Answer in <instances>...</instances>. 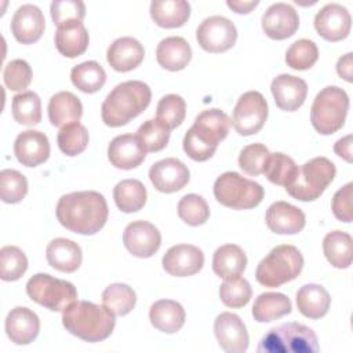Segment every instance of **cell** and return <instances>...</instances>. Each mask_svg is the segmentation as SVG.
Masks as SVG:
<instances>
[{
    "label": "cell",
    "instance_id": "6da1fadb",
    "mask_svg": "<svg viewBox=\"0 0 353 353\" xmlns=\"http://www.w3.org/2000/svg\"><path fill=\"white\" fill-rule=\"evenodd\" d=\"M59 223L79 234H95L108 221V203L95 190H81L63 194L57 204Z\"/></svg>",
    "mask_w": 353,
    "mask_h": 353
},
{
    "label": "cell",
    "instance_id": "7a4b0ae2",
    "mask_svg": "<svg viewBox=\"0 0 353 353\" xmlns=\"http://www.w3.org/2000/svg\"><path fill=\"white\" fill-rule=\"evenodd\" d=\"M230 119L221 109L203 110L183 137V150L194 161H207L228 137Z\"/></svg>",
    "mask_w": 353,
    "mask_h": 353
},
{
    "label": "cell",
    "instance_id": "3957f363",
    "mask_svg": "<svg viewBox=\"0 0 353 353\" xmlns=\"http://www.w3.org/2000/svg\"><path fill=\"white\" fill-rule=\"evenodd\" d=\"M150 99L152 91L146 83L141 80L123 81L102 102V120L109 127L125 125L149 106Z\"/></svg>",
    "mask_w": 353,
    "mask_h": 353
},
{
    "label": "cell",
    "instance_id": "277c9868",
    "mask_svg": "<svg viewBox=\"0 0 353 353\" xmlns=\"http://www.w3.org/2000/svg\"><path fill=\"white\" fill-rule=\"evenodd\" d=\"M62 324L72 335L85 342H101L110 336L116 320L105 305L76 301L62 313Z\"/></svg>",
    "mask_w": 353,
    "mask_h": 353
},
{
    "label": "cell",
    "instance_id": "5b68a950",
    "mask_svg": "<svg viewBox=\"0 0 353 353\" xmlns=\"http://www.w3.org/2000/svg\"><path fill=\"white\" fill-rule=\"evenodd\" d=\"M303 268L301 251L291 244L274 247L256 266L255 279L259 284L276 288L296 279Z\"/></svg>",
    "mask_w": 353,
    "mask_h": 353
},
{
    "label": "cell",
    "instance_id": "8992f818",
    "mask_svg": "<svg viewBox=\"0 0 353 353\" xmlns=\"http://www.w3.org/2000/svg\"><path fill=\"white\" fill-rule=\"evenodd\" d=\"M317 335L301 323H284L273 327L261 339L259 353H316L319 352Z\"/></svg>",
    "mask_w": 353,
    "mask_h": 353
},
{
    "label": "cell",
    "instance_id": "52a82bcc",
    "mask_svg": "<svg viewBox=\"0 0 353 353\" xmlns=\"http://www.w3.org/2000/svg\"><path fill=\"white\" fill-rule=\"evenodd\" d=\"M347 110L349 97L346 91L336 85H328L316 95L312 103V125L317 132L331 135L342 128Z\"/></svg>",
    "mask_w": 353,
    "mask_h": 353
},
{
    "label": "cell",
    "instance_id": "ba28073f",
    "mask_svg": "<svg viewBox=\"0 0 353 353\" xmlns=\"http://www.w3.org/2000/svg\"><path fill=\"white\" fill-rule=\"evenodd\" d=\"M335 174L336 168L331 160L323 156L313 157L298 170V175L285 190L299 201H313L324 193Z\"/></svg>",
    "mask_w": 353,
    "mask_h": 353
},
{
    "label": "cell",
    "instance_id": "9c48e42d",
    "mask_svg": "<svg viewBox=\"0 0 353 353\" xmlns=\"http://www.w3.org/2000/svg\"><path fill=\"white\" fill-rule=\"evenodd\" d=\"M263 188L239 172L228 171L214 182V196L218 203L232 210H250L256 207L263 199Z\"/></svg>",
    "mask_w": 353,
    "mask_h": 353
},
{
    "label": "cell",
    "instance_id": "30bf717a",
    "mask_svg": "<svg viewBox=\"0 0 353 353\" xmlns=\"http://www.w3.org/2000/svg\"><path fill=\"white\" fill-rule=\"evenodd\" d=\"M26 292L32 301L52 312H63L77 299V290L70 281L48 273L32 276L26 283Z\"/></svg>",
    "mask_w": 353,
    "mask_h": 353
},
{
    "label": "cell",
    "instance_id": "8fae6325",
    "mask_svg": "<svg viewBox=\"0 0 353 353\" xmlns=\"http://www.w3.org/2000/svg\"><path fill=\"white\" fill-rule=\"evenodd\" d=\"M268 110V102L259 91H247L234 106L232 124L240 135H254L263 127Z\"/></svg>",
    "mask_w": 353,
    "mask_h": 353
},
{
    "label": "cell",
    "instance_id": "7c38bea8",
    "mask_svg": "<svg viewBox=\"0 0 353 353\" xmlns=\"http://www.w3.org/2000/svg\"><path fill=\"white\" fill-rule=\"evenodd\" d=\"M196 39L199 46L207 52H225L236 44L237 29L230 19L212 15L199 25Z\"/></svg>",
    "mask_w": 353,
    "mask_h": 353
},
{
    "label": "cell",
    "instance_id": "4fadbf2b",
    "mask_svg": "<svg viewBox=\"0 0 353 353\" xmlns=\"http://www.w3.org/2000/svg\"><path fill=\"white\" fill-rule=\"evenodd\" d=\"M123 243L134 256L150 258L161 245V234L153 223L148 221H134L125 226Z\"/></svg>",
    "mask_w": 353,
    "mask_h": 353
},
{
    "label": "cell",
    "instance_id": "5bb4252c",
    "mask_svg": "<svg viewBox=\"0 0 353 353\" xmlns=\"http://www.w3.org/2000/svg\"><path fill=\"white\" fill-rule=\"evenodd\" d=\"M352 17L349 11L338 4H325L314 17L316 32L327 41H341L350 33Z\"/></svg>",
    "mask_w": 353,
    "mask_h": 353
},
{
    "label": "cell",
    "instance_id": "9a60e30c",
    "mask_svg": "<svg viewBox=\"0 0 353 353\" xmlns=\"http://www.w3.org/2000/svg\"><path fill=\"white\" fill-rule=\"evenodd\" d=\"M214 332L219 346L228 353H244L248 349V332L243 320L230 312H223L214 321Z\"/></svg>",
    "mask_w": 353,
    "mask_h": 353
},
{
    "label": "cell",
    "instance_id": "2e32d148",
    "mask_svg": "<svg viewBox=\"0 0 353 353\" xmlns=\"http://www.w3.org/2000/svg\"><path fill=\"white\" fill-rule=\"evenodd\" d=\"M189 168L175 157L156 161L149 168L150 182L159 192L163 193H174L181 190L189 182Z\"/></svg>",
    "mask_w": 353,
    "mask_h": 353
},
{
    "label": "cell",
    "instance_id": "e0dca14e",
    "mask_svg": "<svg viewBox=\"0 0 353 353\" xmlns=\"http://www.w3.org/2000/svg\"><path fill=\"white\" fill-rule=\"evenodd\" d=\"M204 265L203 251L192 244H176L163 256L164 270L176 277H188L199 273Z\"/></svg>",
    "mask_w": 353,
    "mask_h": 353
},
{
    "label": "cell",
    "instance_id": "ac0fdd59",
    "mask_svg": "<svg viewBox=\"0 0 353 353\" xmlns=\"http://www.w3.org/2000/svg\"><path fill=\"white\" fill-rule=\"evenodd\" d=\"M298 12L287 3H274L262 15V29L273 40L291 37L298 30Z\"/></svg>",
    "mask_w": 353,
    "mask_h": 353
},
{
    "label": "cell",
    "instance_id": "d6986e66",
    "mask_svg": "<svg viewBox=\"0 0 353 353\" xmlns=\"http://www.w3.org/2000/svg\"><path fill=\"white\" fill-rule=\"evenodd\" d=\"M14 154L22 165L37 167L50 157V141L41 131H22L15 138Z\"/></svg>",
    "mask_w": 353,
    "mask_h": 353
},
{
    "label": "cell",
    "instance_id": "ffe728a7",
    "mask_svg": "<svg viewBox=\"0 0 353 353\" xmlns=\"http://www.w3.org/2000/svg\"><path fill=\"white\" fill-rule=\"evenodd\" d=\"M46 19L41 10L34 4H22L11 19V32L18 43L33 44L44 33Z\"/></svg>",
    "mask_w": 353,
    "mask_h": 353
},
{
    "label": "cell",
    "instance_id": "44dd1931",
    "mask_svg": "<svg viewBox=\"0 0 353 353\" xmlns=\"http://www.w3.org/2000/svg\"><path fill=\"white\" fill-rule=\"evenodd\" d=\"M146 149L137 135L123 134L114 137L108 146V159L116 168L132 170L143 163Z\"/></svg>",
    "mask_w": 353,
    "mask_h": 353
},
{
    "label": "cell",
    "instance_id": "7402d4cb",
    "mask_svg": "<svg viewBox=\"0 0 353 353\" xmlns=\"http://www.w3.org/2000/svg\"><path fill=\"white\" fill-rule=\"evenodd\" d=\"M277 108L285 112L298 110L307 95V84L301 77L281 73L276 76L270 85Z\"/></svg>",
    "mask_w": 353,
    "mask_h": 353
},
{
    "label": "cell",
    "instance_id": "603a6c76",
    "mask_svg": "<svg viewBox=\"0 0 353 353\" xmlns=\"http://www.w3.org/2000/svg\"><path fill=\"white\" fill-rule=\"evenodd\" d=\"M265 221L266 226L277 234H295L306 225L303 211L287 201L273 203L266 210Z\"/></svg>",
    "mask_w": 353,
    "mask_h": 353
},
{
    "label": "cell",
    "instance_id": "cb8c5ba5",
    "mask_svg": "<svg viewBox=\"0 0 353 353\" xmlns=\"http://www.w3.org/2000/svg\"><path fill=\"white\" fill-rule=\"evenodd\" d=\"M40 331L39 316L25 306H17L10 310L6 319V332L15 345H29Z\"/></svg>",
    "mask_w": 353,
    "mask_h": 353
},
{
    "label": "cell",
    "instance_id": "d4e9b609",
    "mask_svg": "<svg viewBox=\"0 0 353 353\" xmlns=\"http://www.w3.org/2000/svg\"><path fill=\"white\" fill-rule=\"evenodd\" d=\"M145 57L143 46L134 37L124 36L116 39L108 48V63L116 72H130L138 68Z\"/></svg>",
    "mask_w": 353,
    "mask_h": 353
},
{
    "label": "cell",
    "instance_id": "484cf974",
    "mask_svg": "<svg viewBox=\"0 0 353 353\" xmlns=\"http://www.w3.org/2000/svg\"><path fill=\"white\" fill-rule=\"evenodd\" d=\"M46 256L51 268L65 273L76 272L83 261L80 245L65 237H58L50 241L46 250Z\"/></svg>",
    "mask_w": 353,
    "mask_h": 353
},
{
    "label": "cell",
    "instance_id": "4316f807",
    "mask_svg": "<svg viewBox=\"0 0 353 353\" xmlns=\"http://www.w3.org/2000/svg\"><path fill=\"white\" fill-rule=\"evenodd\" d=\"M54 41L59 54L66 58H76L85 52L90 36L83 22L72 21L57 26Z\"/></svg>",
    "mask_w": 353,
    "mask_h": 353
},
{
    "label": "cell",
    "instance_id": "83f0119b",
    "mask_svg": "<svg viewBox=\"0 0 353 353\" xmlns=\"http://www.w3.org/2000/svg\"><path fill=\"white\" fill-rule=\"evenodd\" d=\"M157 63L171 72L182 70L192 59V48L181 36H170L163 39L156 48Z\"/></svg>",
    "mask_w": 353,
    "mask_h": 353
},
{
    "label": "cell",
    "instance_id": "f1b7e54d",
    "mask_svg": "<svg viewBox=\"0 0 353 353\" xmlns=\"http://www.w3.org/2000/svg\"><path fill=\"white\" fill-rule=\"evenodd\" d=\"M185 309L172 299H160L150 306L149 320L152 325L165 334L178 332L185 324Z\"/></svg>",
    "mask_w": 353,
    "mask_h": 353
},
{
    "label": "cell",
    "instance_id": "f546056e",
    "mask_svg": "<svg viewBox=\"0 0 353 353\" xmlns=\"http://www.w3.org/2000/svg\"><path fill=\"white\" fill-rule=\"evenodd\" d=\"M83 114L80 99L70 91L54 94L48 102V119L55 127H63L70 123H79Z\"/></svg>",
    "mask_w": 353,
    "mask_h": 353
},
{
    "label": "cell",
    "instance_id": "4dcf8cb0",
    "mask_svg": "<svg viewBox=\"0 0 353 353\" xmlns=\"http://www.w3.org/2000/svg\"><path fill=\"white\" fill-rule=\"evenodd\" d=\"M150 17L160 28H181L190 17V4L185 0H153Z\"/></svg>",
    "mask_w": 353,
    "mask_h": 353
},
{
    "label": "cell",
    "instance_id": "1f68e13d",
    "mask_svg": "<svg viewBox=\"0 0 353 353\" xmlns=\"http://www.w3.org/2000/svg\"><path fill=\"white\" fill-rule=\"evenodd\" d=\"M298 310L307 319L317 320L328 313L331 296L328 291L319 284H305L296 292Z\"/></svg>",
    "mask_w": 353,
    "mask_h": 353
},
{
    "label": "cell",
    "instance_id": "d6a6232c",
    "mask_svg": "<svg viewBox=\"0 0 353 353\" xmlns=\"http://www.w3.org/2000/svg\"><path fill=\"white\" fill-rule=\"evenodd\" d=\"M247 266V256L241 247L225 244L216 248L212 256V270L221 279L240 276Z\"/></svg>",
    "mask_w": 353,
    "mask_h": 353
},
{
    "label": "cell",
    "instance_id": "836d02e7",
    "mask_svg": "<svg viewBox=\"0 0 353 353\" xmlns=\"http://www.w3.org/2000/svg\"><path fill=\"white\" fill-rule=\"evenodd\" d=\"M352 236L342 230H332L323 239V251L327 261L338 269H346L353 258Z\"/></svg>",
    "mask_w": 353,
    "mask_h": 353
},
{
    "label": "cell",
    "instance_id": "e575fe53",
    "mask_svg": "<svg viewBox=\"0 0 353 353\" xmlns=\"http://www.w3.org/2000/svg\"><path fill=\"white\" fill-rule=\"evenodd\" d=\"M291 301L281 292H263L258 295L252 306L254 320L269 323L291 313Z\"/></svg>",
    "mask_w": 353,
    "mask_h": 353
},
{
    "label": "cell",
    "instance_id": "d590c367",
    "mask_svg": "<svg viewBox=\"0 0 353 353\" xmlns=\"http://www.w3.org/2000/svg\"><path fill=\"white\" fill-rule=\"evenodd\" d=\"M146 188L139 179H123L113 189V199L123 212H137L146 203Z\"/></svg>",
    "mask_w": 353,
    "mask_h": 353
},
{
    "label": "cell",
    "instance_id": "8d00e7d4",
    "mask_svg": "<svg viewBox=\"0 0 353 353\" xmlns=\"http://www.w3.org/2000/svg\"><path fill=\"white\" fill-rule=\"evenodd\" d=\"M70 80L76 88L85 94L99 91L106 83V72L97 61H85L73 66Z\"/></svg>",
    "mask_w": 353,
    "mask_h": 353
},
{
    "label": "cell",
    "instance_id": "74e56055",
    "mask_svg": "<svg viewBox=\"0 0 353 353\" xmlns=\"http://www.w3.org/2000/svg\"><path fill=\"white\" fill-rule=\"evenodd\" d=\"M12 117L23 125H36L41 120V101L33 91H23L12 98Z\"/></svg>",
    "mask_w": 353,
    "mask_h": 353
},
{
    "label": "cell",
    "instance_id": "f35d334b",
    "mask_svg": "<svg viewBox=\"0 0 353 353\" xmlns=\"http://www.w3.org/2000/svg\"><path fill=\"white\" fill-rule=\"evenodd\" d=\"M298 165L290 156L277 152L269 154L262 174H265L272 183L288 186L298 175Z\"/></svg>",
    "mask_w": 353,
    "mask_h": 353
},
{
    "label": "cell",
    "instance_id": "ab89813d",
    "mask_svg": "<svg viewBox=\"0 0 353 353\" xmlns=\"http://www.w3.org/2000/svg\"><path fill=\"white\" fill-rule=\"evenodd\" d=\"M102 303L116 316H125L134 309L137 295L130 285L113 283L103 290Z\"/></svg>",
    "mask_w": 353,
    "mask_h": 353
},
{
    "label": "cell",
    "instance_id": "60d3db41",
    "mask_svg": "<svg viewBox=\"0 0 353 353\" xmlns=\"http://www.w3.org/2000/svg\"><path fill=\"white\" fill-rule=\"evenodd\" d=\"M88 131L80 123L63 125L57 137L59 150L66 156H77L83 153L88 145Z\"/></svg>",
    "mask_w": 353,
    "mask_h": 353
},
{
    "label": "cell",
    "instance_id": "b9f144b4",
    "mask_svg": "<svg viewBox=\"0 0 353 353\" xmlns=\"http://www.w3.org/2000/svg\"><path fill=\"white\" fill-rule=\"evenodd\" d=\"M28 270L25 252L15 245H4L0 250V277L4 281H15Z\"/></svg>",
    "mask_w": 353,
    "mask_h": 353
},
{
    "label": "cell",
    "instance_id": "7bdbcfd3",
    "mask_svg": "<svg viewBox=\"0 0 353 353\" xmlns=\"http://www.w3.org/2000/svg\"><path fill=\"white\" fill-rule=\"evenodd\" d=\"M170 128L157 119H149L142 123L137 131V137L146 152H160L170 141Z\"/></svg>",
    "mask_w": 353,
    "mask_h": 353
},
{
    "label": "cell",
    "instance_id": "ee69618b",
    "mask_svg": "<svg viewBox=\"0 0 353 353\" xmlns=\"http://www.w3.org/2000/svg\"><path fill=\"white\" fill-rule=\"evenodd\" d=\"M319 59V48L314 41L301 39L294 41L285 52V63L295 70H307Z\"/></svg>",
    "mask_w": 353,
    "mask_h": 353
},
{
    "label": "cell",
    "instance_id": "f6af8a7d",
    "mask_svg": "<svg viewBox=\"0 0 353 353\" xmlns=\"http://www.w3.org/2000/svg\"><path fill=\"white\" fill-rule=\"evenodd\" d=\"M251 295L252 290L250 283L240 276L225 279L219 287V298L228 307L239 309L245 306L250 302Z\"/></svg>",
    "mask_w": 353,
    "mask_h": 353
},
{
    "label": "cell",
    "instance_id": "bcb514c9",
    "mask_svg": "<svg viewBox=\"0 0 353 353\" xmlns=\"http://www.w3.org/2000/svg\"><path fill=\"white\" fill-rule=\"evenodd\" d=\"M186 116V102L181 95H164L156 108V119L164 123L170 130L182 124Z\"/></svg>",
    "mask_w": 353,
    "mask_h": 353
},
{
    "label": "cell",
    "instance_id": "7dc6e473",
    "mask_svg": "<svg viewBox=\"0 0 353 353\" xmlns=\"http://www.w3.org/2000/svg\"><path fill=\"white\" fill-rule=\"evenodd\" d=\"M26 193L28 181L23 174L11 168H4L0 171V197L4 203H19Z\"/></svg>",
    "mask_w": 353,
    "mask_h": 353
},
{
    "label": "cell",
    "instance_id": "c3c4849f",
    "mask_svg": "<svg viewBox=\"0 0 353 353\" xmlns=\"http://www.w3.org/2000/svg\"><path fill=\"white\" fill-rule=\"evenodd\" d=\"M178 215L189 226H200L210 218V207L201 196L190 193L179 200Z\"/></svg>",
    "mask_w": 353,
    "mask_h": 353
},
{
    "label": "cell",
    "instance_id": "681fc988",
    "mask_svg": "<svg viewBox=\"0 0 353 353\" xmlns=\"http://www.w3.org/2000/svg\"><path fill=\"white\" fill-rule=\"evenodd\" d=\"M270 152L263 143H251L239 154V167L248 175L256 176L263 172Z\"/></svg>",
    "mask_w": 353,
    "mask_h": 353
},
{
    "label": "cell",
    "instance_id": "f907efd6",
    "mask_svg": "<svg viewBox=\"0 0 353 353\" xmlns=\"http://www.w3.org/2000/svg\"><path fill=\"white\" fill-rule=\"evenodd\" d=\"M33 77L32 68L25 59H12L4 66V84L11 91H22L28 88Z\"/></svg>",
    "mask_w": 353,
    "mask_h": 353
},
{
    "label": "cell",
    "instance_id": "816d5d0a",
    "mask_svg": "<svg viewBox=\"0 0 353 353\" xmlns=\"http://www.w3.org/2000/svg\"><path fill=\"white\" fill-rule=\"evenodd\" d=\"M50 11L57 26L72 21L81 22L85 17V6L79 0H55L51 3Z\"/></svg>",
    "mask_w": 353,
    "mask_h": 353
},
{
    "label": "cell",
    "instance_id": "f5cc1de1",
    "mask_svg": "<svg viewBox=\"0 0 353 353\" xmlns=\"http://www.w3.org/2000/svg\"><path fill=\"white\" fill-rule=\"evenodd\" d=\"M352 196H353V183L349 182L345 186H342L332 197V214L336 219L342 222H352L353 221V204H352Z\"/></svg>",
    "mask_w": 353,
    "mask_h": 353
},
{
    "label": "cell",
    "instance_id": "db71d44e",
    "mask_svg": "<svg viewBox=\"0 0 353 353\" xmlns=\"http://www.w3.org/2000/svg\"><path fill=\"white\" fill-rule=\"evenodd\" d=\"M353 54L347 52L343 57H341L336 62V72L338 74L345 79L347 83L353 81Z\"/></svg>",
    "mask_w": 353,
    "mask_h": 353
},
{
    "label": "cell",
    "instance_id": "11a10c76",
    "mask_svg": "<svg viewBox=\"0 0 353 353\" xmlns=\"http://www.w3.org/2000/svg\"><path fill=\"white\" fill-rule=\"evenodd\" d=\"M334 152L347 163H352V134L338 139L334 145Z\"/></svg>",
    "mask_w": 353,
    "mask_h": 353
},
{
    "label": "cell",
    "instance_id": "9f6ffc18",
    "mask_svg": "<svg viewBox=\"0 0 353 353\" xmlns=\"http://www.w3.org/2000/svg\"><path fill=\"white\" fill-rule=\"evenodd\" d=\"M226 4H228V7L230 8V10H233L234 12H237V14H248V12H251V10L252 8H255L258 4H259V1H239V0H228L226 1Z\"/></svg>",
    "mask_w": 353,
    "mask_h": 353
}]
</instances>
